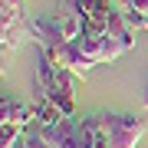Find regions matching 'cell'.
Listing matches in <instances>:
<instances>
[{"label": "cell", "instance_id": "4", "mask_svg": "<svg viewBox=\"0 0 148 148\" xmlns=\"http://www.w3.org/2000/svg\"><path fill=\"white\" fill-rule=\"evenodd\" d=\"M0 112H3V122H13V125H20L23 132L33 128V106L13 99V95H7V92H3V99H0Z\"/></svg>", "mask_w": 148, "mask_h": 148}, {"label": "cell", "instance_id": "5", "mask_svg": "<svg viewBox=\"0 0 148 148\" xmlns=\"http://www.w3.org/2000/svg\"><path fill=\"white\" fill-rule=\"evenodd\" d=\"M109 36L119 40L122 49H132V46H135V27H128V20L122 16L119 7H115V10H112V16H109Z\"/></svg>", "mask_w": 148, "mask_h": 148}, {"label": "cell", "instance_id": "9", "mask_svg": "<svg viewBox=\"0 0 148 148\" xmlns=\"http://www.w3.org/2000/svg\"><path fill=\"white\" fill-rule=\"evenodd\" d=\"M145 30H148V16H145Z\"/></svg>", "mask_w": 148, "mask_h": 148}, {"label": "cell", "instance_id": "1", "mask_svg": "<svg viewBox=\"0 0 148 148\" xmlns=\"http://www.w3.org/2000/svg\"><path fill=\"white\" fill-rule=\"evenodd\" d=\"M36 79H40V89L43 95H49V99L56 102L59 109H63V115L73 119L76 115V99H73V73H66V69L53 66L46 56L36 49Z\"/></svg>", "mask_w": 148, "mask_h": 148}, {"label": "cell", "instance_id": "2", "mask_svg": "<svg viewBox=\"0 0 148 148\" xmlns=\"http://www.w3.org/2000/svg\"><path fill=\"white\" fill-rule=\"evenodd\" d=\"M106 122H109V132H112V148H135L138 138L145 135V119L106 112Z\"/></svg>", "mask_w": 148, "mask_h": 148}, {"label": "cell", "instance_id": "6", "mask_svg": "<svg viewBox=\"0 0 148 148\" xmlns=\"http://www.w3.org/2000/svg\"><path fill=\"white\" fill-rule=\"evenodd\" d=\"M73 46L79 49L86 59H92L95 66L102 63V49H106V36H92V33H82L79 40H73Z\"/></svg>", "mask_w": 148, "mask_h": 148}, {"label": "cell", "instance_id": "3", "mask_svg": "<svg viewBox=\"0 0 148 148\" xmlns=\"http://www.w3.org/2000/svg\"><path fill=\"white\" fill-rule=\"evenodd\" d=\"M63 119H69V115H63V109H59L49 95H36V99H33V125L36 128H53Z\"/></svg>", "mask_w": 148, "mask_h": 148}, {"label": "cell", "instance_id": "7", "mask_svg": "<svg viewBox=\"0 0 148 148\" xmlns=\"http://www.w3.org/2000/svg\"><path fill=\"white\" fill-rule=\"evenodd\" d=\"M7 3H23V0H7Z\"/></svg>", "mask_w": 148, "mask_h": 148}, {"label": "cell", "instance_id": "8", "mask_svg": "<svg viewBox=\"0 0 148 148\" xmlns=\"http://www.w3.org/2000/svg\"><path fill=\"white\" fill-rule=\"evenodd\" d=\"M145 109H148V92H145Z\"/></svg>", "mask_w": 148, "mask_h": 148}]
</instances>
